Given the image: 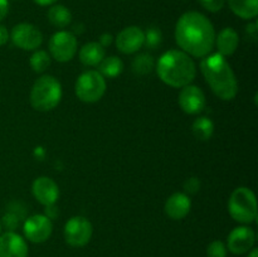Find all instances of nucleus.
<instances>
[{
  "instance_id": "cd10ccee",
  "label": "nucleus",
  "mask_w": 258,
  "mask_h": 257,
  "mask_svg": "<svg viewBox=\"0 0 258 257\" xmlns=\"http://www.w3.org/2000/svg\"><path fill=\"white\" fill-rule=\"evenodd\" d=\"M201 3L202 7L204 9H207L208 12L212 13H217L219 10H222V8L224 7V2L226 0H198Z\"/></svg>"
},
{
  "instance_id": "a211bd4d",
  "label": "nucleus",
  "mask_w": 258,
  "mask_h": 257,
  "mask_svg": "<svg viewBox=\"0 0 258 257\" xmlns=\"http://www.w3.org/2000/svg\"><path fill=\"white\" fill-rule=\"evenodd\" d=\"M105 58V48L97 42H90L83 45L80 50V59L85 66L95 67Z\"/></svg>"
},
{
  "instance_id": "9d476101",
  "label": "nucleus",
  "mask_w": 258,
  "mask_h": 257,
  "mask_svg": "<svg viewBox=\"0 0 258 257\" xmlns=\"http://www.w3.org/2000/svg\"><path fill=\"white\" fill-rule=\"evenodd\" d=\"M12 40L20 49L34 50L42 44L43 35L40 30L33 24L20 23L13 28Z\"/></svg>"
},
{
  "instance_id": "a878e982",
  "label": "nucleus",
  "mask_w": 258,
  "mask_h": 257,
  "mask_svg": "<svg viewBox=\"0 0 258 257\" xmlns=\"http://www.w3.org/2000/svg\"><path fill=\"white\" fill-rule=\"evenodd\" d=\"M22 218H23L22 214H18L17 212H14V211H9L8 213L4 214L2 223H3V226L8 229V231L14 232V229H17L18 227H19Z\"/></svg>"
},
{
  "instance_id": "bb28decb",
  "label": "nucleus",
  "mask_w": 258,
  "mask_h": 257,
  "mask_svg": "<svg viewBox=\"0 0 258 257\" xmlns=\"http://www.w3.org/2000/svg\"><path fill=\"white\" fill-rule=\"evenodd\" d=\"M208 257H227V246L222 241H213L207 247Z\"/></svg>"
},
{
  "instance_id": "c85d7f7f",
  "label": "nucleus",
  "mask_w": 258,
  "mask_h": 257,
  "mask_svg": "<svg viewBox=\"0 0 258 257\" xmlns=\"http://www.w3.org/2000/svg\"><path fill=\"white\" fill-rule=\"evenodd\" d=\"M201 189V180L196 176H191V178L186 179L184 181V190L188 194H197Z\"/></svg>"
},
{
  "instance_id": "c9c22d12",
  "label": "nucleus",
  "mask_w": 258,
  "mask_h": 257,
  "mask_svg": "<svg viewBox=\"0 0 258 257\" xmlns=\"http://www.w3.org/2000/svg\"><path fill=\"white\" fill-rule=\"evenodd\" d=\"M0 232H2V222H0Z\"/></svg>"
},
{
  "instance_id": "39448f33",
  "label": "nucleus",
  "mask_w": 258,
  "mask_h": 257,
  "mask_svg": "<svg viewBox=\"0 0 258 257\" xmlns=\"http://www.w3.org/2000/svg\"><path fill=\"white\" fill-rule=\"evenodd\" d=\"M228 212L239 223H252L257 218V202L253 191L246 186L234 189L228 202Z\"/></svg>"
},
{
  "instance_id": "b1692460",
  "label": "nucleus",
  "mask_w": 258,
  "mask_h": 257,
  "mask_svg": "<svg viewBox=\"0 0 258 257\" xmlns=\"http://www.w3.org/2000/svg\"><path fill=\"white\" fill-rule=\"evenodd\" d=\"M50 66V55L45 50H35L30 57V67L34 72L42 73Z\"/></svg>"
},
{
  "instance_id": "aec40b11",
  "label": "nucleus",
  "mask_w": 258,
  "mask_h": 257,
  "mask_svg": "<svg viewBox=\"0 0 258 257\" xmlns=\"http://www.w3.org/2000/svg\"><path fill=\"white\" fill-rule=\"evenodd\" d=\"M48 20L50 24L54 25L57 28H66L67 25L71 24L72 22V14H71L70 9L66 8L64 5H53L49 10H48Z\"/></svg>"
},
{
  "instance_id": "5701e85b",
  "label": "nucleus",
  "mask_w": 258,
  "mask_h": 257,
  "mask_svg": "<svg viewBox=\"0 0 258 257\" xmlns=\"http://www.w3.org/2000/svg\"><path fill=\"white\" fill-rule=\"evenodd\" d=\"M154 66H155V62H154L153 55L148 53H141L134 58L131 67L136 75L145 76L154 70Z\"/></svg>"
},
{
  "instance_id": "423d86ee",
  "label": "nucleus",
  "mask_w": 258,
  "mask_h": 257,
  "mask_svg": "<svg viewBox=\"0 0 258 257\" xmlns=\"http://www.w3.org/2000/svg\"><path fill=\"white\" fill-rule=\"evenodd\" d=\"M105 92V77L97 71H86L76 82V95L83 102H97L102 98Z\"/></svg>"
},
{
  "instance_id": "4be33fe9",
  "label": "nucleus",
  "mask_w": 258,
  "mask_h": 257,
  "mask_svg": "<svg viewBox=\"0 0 258 257\" xmlns=\"http://www.w3.org/2000/svg\"><path fill=\"white\" fill-rule=\"evenodd\" d=\"M98 66H100V71H98V72H100L103 77L115 78L117 77V76H120L121 72L123 71L122 60L118 57H115V55L103 58Z\"/></svg>"
},
{
  "instance_id": "c756f323",
  "label": "nucleus",
  "mask_w": 258,
  "mask_h": 257,
  "mask_svg": "<svg viewBox=\"0 0 258 257\" xmlns=\"http://www.w3.org/2000/svg\"><path fill=\"white\" fill-rule=\"evenodd\" d=\"M246 32H247V35H248L249 38H252L253 40H256L257 39V23L253 22V23H251V24L247 25Z\"/></svg>"
},
{
  "instance_id": "dca6fc26",
  "label": "nucleus",
  "mask_w": 258,
  "mask_h": 257,
  "mask_svg": "<svg viewBox=\"0 0 258 257\" xmlns=\"http://www.w3.org/2000/svg\"><path fill=\"white\" fill-rule=\"evenodd\" d=\"M190 208L191 202L188 194L174 193L165 202L164 211H165L166 216L169 218L174 219V221H179V219H183L184 217L188 216V213L190 212Z\"/></svg>"
},
{
  "instance_id": "2f4dec72",
  "label": "nucleus",
  "mask_w": 258,
  "mask_h": 257,
  "mask_svg": "<svg viewBox=\"0 0 258 257\" xmlns=\"http://www.w3.org/2000/svg\"><path fill=\"white\" fill-rule=\"evenodd\" d=\"M9 40V32L4 25H0V45H4Z\"/></svg>"
},
{
  "instance_id": "393cba45",
  "label": "nucleus",
  "mask_w": 258,
  "mask_h": 257,
  "mask_svg": "<svg viewBox=\"0 0 258 257\" xmlns=\"http://www.w3.org/2000/svg\"><path fill=\"white\" fill-rule=\"evenodd\" d=\"M163 42V33L158 27H150L146 32H144V44L150 49L160 47Z\"/></svg>"
},
{
  "instance_id": "4468645a",
  "label": "nucleus",
  "mask_w": 258,
  "mask_h": 257,
  "mask_svg": "<svg viewBox=\"0 0 258 257\" xmlns=\"http://www.w3.org/2000/svg\"><path fill=\"white\" fill-rule=\"evenodd\" d=\"M254 236L253 229L249 227H236L228 236V249L234 254L247 253L253 247Z\"/></svg>"
},
{
  "instance_id": "6e6552de",
  "label": "nucleus",
  "mask_w": 258,
  "mask_h": 257,
  "mask_svg": "<svg viewBox=\"0 0 258 257\" xmlns=\"http://www.w3.org/2000/svg\"><path fill=\"white\" fill-rule=\"evenodd\" d=\"M91 237H92V224L85 217H72L64 224V239L70 246H86L90 242Z\"/></svg>"
},
{
  "instance_id": "72a5a7b5",
  "label": "nucleus",
  "mask_w": 258,
  "mask_h": 257,
  "mask_svg": "<svg viewBox=\"0 0 258 257\" xmlns=\"http://www.w3.org/2000/svg\"><path fill=\"white\" fill-rule=\"evenodd\" d=\"M33 2L40 7H47V5H53L57 0H33Z\"/></svg>"
},
{
  "instance_id": "7c9ffc66",
  "label": "nucleus",
  "mask_w": 258,
  "mask_h": 257,
  "mask_svg": "<svg viewBox=\"0 0 258 257\" xmlns=\"http://www.w3.org/2000/svg\"><path fill=\"white\" fill-rule=\"evenodd\" d=\"M9 12V2L8 0H0V22L4 19Z\"/></svg>"
},
{
  "instance_id": "7ed1b4c3",
  "label": "nucleus",
  "mask_w": 258,
  "mask_h": 257,
  "mask_svg": "<svg viewBox=\"0 0 258 257\" xmlns=\"http://www.w3.org/2000/svg\"><path fill=\"white\" fill-rule=\"evenodd\" d=\"M156 72L159 78L168 86L183 88L194 81L197 67L190 55L183 50L171 49L159 58Z\"/></svg>"
},
{
  "instance_id": "f257e3e1",
  "label": "nucleus",
  "mask_w": 258,
  "mask_h": 257,
  "mask_svg": "<svg viewBox=\"0 0 258 257\" xmlns=\"http://www.w3.org/2000/svg\"><path fill=\"white\" fill-rule=\"evenodd\" d=\"M175 40L186 54L203 58L213 49L216 30L206 15L188 12L184 13L176 23Z\"/></svg>"
},
{
  "instance_id": "0eeeda50",
  "label": "nucleus",
  "mask_w": 258,
  "mask_h": 257,
  "mask_svg": "<svg viewBox=\"0 0 258 257\" xmlns=\"http://www.w3.org/2000/svg\"><path fill=\"white\" fill-rule=\"evenodd\" d=\"M49 52L58 62H70L77 52V39L67 30L54 33L49 39Z\"/></svg>"
},
{
  "instance_id": "f704fd0d",
  "label": "nucleus",
  "mask_w": 258,
  "mask_h": 257,
  "mask_svg": "<svg viewBox=\"0 0 258 257\" xmlns=\"http://www.w3.org/2000/svg\"><path fill=\"white\" fill-rule=\"evenodd\" d=\"M248 257H258V249L253 248L251 252L248 253Z\"/></svg>"
},
{
  "instance_id": "ddd939ff",
  "label": "nucleus",
  "mask_w": 258,
  "mask_h": 257,
  "mask_svg": "<svg viewBox=\"0 0 258 257\" xmlns=\"http://www.w3.org/2000/svg\"><path fill=\"white\" fill-rule=\"evenodd\" d=\"M144 45V30L141 28L131 25L121 30L116 38V47L121 53L131 54Z\"/></svg>"
},
{
  "instance_id": "1a4fd4ad",
  "label": "nucleus",
  "mask_w": 258,
  "mask_h": 257,
  "mask_svg": "<svg viewBox=\"0 0 258 257\" xmlns=\"http://www.w3.org/2000/svg\"><path fill=\"white\" fill-rule=\"evenodd\" d=\"M53 231L52 221L44 214H34L25 219L23 232L27 239L33 243H43L50 237Z\"/></svg>"
},
{
  "instance_id": "f03ea898",
  "label": "nucleus",
  "mask_w": 258,
  "mask_h": 257,
  "mask_svg": "<svg viewBox=\"0 0 258 257\" xmlns=\"http://www.w3.org/2000/svg\"><path fill=\"white\" fill-rule=\"evenodd\" d=\"M201 71L209 87L221 100L231 101L236 97L238 83L226 57L219 53L206 55L202 58Z\"/></svg>"
},
{
  "instance_id": "f3484780",
  "label": "nucleus",
  "mask_w": 258,
  "mask_h": 257,
  "mask_svg": "<svg viewBox=\"0 0 258 257\" xmlns=\"http://www.w3.org/2000/svg\"><path fill=\"white\" fill-rule=\"evenodd\" d=\"M214 43L218 48V53L223 57L233 54L239 44L238 33L233 28H224L219 32L218 37H216V42Z\"/></svg>"
},
{
  "instance_id": "6ab92c4d",
  "label": "nucleus",
  "mask_w": 258,
  "mask_h": 257,
  "mask_svg": "<svg viewBox=\"0 0 258 257\" xmlns=\"http://www.w3.org/2000/svg\"><path fill=\"white\" fill-rule=\"evenodd\" d=\"M228 5L242 19H253L258 14V0H228Z\"/></svg>"
},
{
  "instance_id": "473e14b6",
  "label": "nucleus",
  "mask_w": 258,
  "mask_h": 257,
  "mask_svg": "<svg viewBox=\"0 0 258 257\" xmlns=\"http://www.w3.org/2000/svg\"><path fill=\"white\" fill-rule=\"evenodd\" d=\"M112 39H113L112 35L108 34V33H105V34H102L100 37V42H98V43H100V44L102 45L103 48H105V47H108V45L112 43Z\"/></svg>"
},
{
  "instance_id": "9b49d317",
  "label": "nucleus",
  "mask_w": 258,
  "mask_h": 257,
  "mask_svg": "<svg viewBox=\"0 0 258 257\" xmlns=\"http://www.w3.org/2000/svg\"><path fill=\"white\" fill-rule=\"evenodd\" d=\"M179 105L185 113L197 115L206 107V95L198 86L188 85L180 91Z\"/></svg>"
},
{
  "instance_id": "f8f14e48",
  "label": "nucleus",
  "mask_w": 258,
  "mask_h": 257,
  "mask_svg": "<svg viewBox=\"0 0 258 257\" xmlns=\"http://www.w3.org/2000/svg\"><path fill=\"white\" fill-rule=\"evenodd\" d=\"M32 191L34 198L43 206H52L58 201L59 188L53 179L48 176H39L33 181Z\"/></svg>"
},
{
  "instance_id": "20e7f679",
  "label": "nucleus",
  "mask_w": 258,
  "mask_h": 257,
  "mask_svg": "<svg viewBox=\"0 0 258 257\" xmlns=\"http://www.w3.org/2000/svg\"><path fill=\"white\" fill-rule=\"evenodd\" d=\"M62 98L59 81L49 75L38 78L30 91V103L37 111H50L57 107Z\"/></svg>"
},
{
  "instance_id": "412c9836",
  "label": "nucleus",
  "mask_w": 258,
  "mask_h": 257,
  "mask_svg": "<svg viewBox=\"0 0 258 257\" xmlns=\"http://www.w3.org/2000/svg\"><path fill=\"white\" fill-rule=\"evenodd\" d=\"M191 131H193L194 136L201 141H207L212 138L214 131V123L211 118L202 116L194 120L193 125H191Z\"/></svg>"
},
{
  "instance_id": "2eb2a0df",
  "label": "nucleus",
  "mask_w": 258,
  "mask_h": 257,
  "mask_svg": "<svg viewBox=\"0 0 258 257\" xmlns=\"http://www.w3.org/2000/svg\"><path fill=\"white\" fill-rule=\"evenodd\" d=\"M28 244L15 232H5L0 236V257H27Z\"/></svg>"
}]
</instances>
